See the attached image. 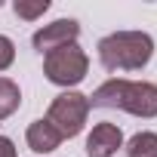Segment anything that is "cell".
<instances>
[{"mask_svg":"<svg viewBox=\"0 0 157 157\" xmlns=\"http://www.w3.org/2000/svg\"><path fill=\"white\" fill-rule=\"evenodd\" d=\"M154 56V40L145 31H114L99 40V62L108 71H142Z\"/></svg>","mask_w":157,"mask_h":157,"instance_id":"7a4b0ae2","label":"cell"},{"mask_svg":"<svg viewBox=\"0 0 157 157\" xmlns=\"http://www.w3.org/2000/svg\"><path fill=\"white\" fill-rule=\"evenodd\" d=\"M86 71H90V59L77 43L59 46L43 56V74L56 86H77L86 77Z\"/></svg>","mask_w":157,"mask_h":157,"instance_id":"3957f363","label":"cell"},{"mask_svg":"<svg viewBox=\"0 0 157 157\" xmlns=\"http://www.w3.org/2000/svg\"><path fill=\"white\" fill-rule=\"evenodd\" d=\"M77 37H80V25H77L74 19H56L52 25H43L40 31H34L31 43L37 52H52L59 46H68V43H77Z\"/></svg>","mask_w":157,"mask_h":157,"instance_id":"5b68a950","label":"cell"},{"mask_svg":"<svg viewBox=\"0 0 157 157\" xmlns=\"http://www.w3.org/2000/svg\"><path fill=\"white\" fill-rule=\"evenodd\" d=\"M25 139H28V148H31L34 154H52V151L62 145V136L46 123V117H43V120H34V123L28 126Z\"/></svg>","mask_w":157,"mask_h":157,"instance_id":"52a82bcc","label":"cell"},{"mask_svg":"<svg viewBox=\"0 0 157 157\" xmlns=\"http://www.w3.org/2000/svg\"><path fill=\"white\" fill-rule=\"evenodd\" d=\"M126 157H157V132H136L126 142Z\"/></svg>","mask_w":157,"mask_h":157,"instance_id":"9c48e42d","label":"cell"},{"mask_svg":"<svg viewBox=\"0 0 157 157\" xmlns=\"http://www.w3.org/2000/svg\"><path fill=\"white\" fill-rule=\"evenodd\" d=\"M16 59V43L6 37V34H0V71H6Z\"/></svg>","mask_w":157,"mask_h":157,"instance_id":"8fae6325","label":"cell"},{"mask_svg":"<svg viewBox=\"0 0 157 157\" xmlns=\"http://www.w3.org/2000/svg\"><path fill=\"white\" fill-rule=\"evenodd\" d=\"M123 148V132L114 123H96L86 136V154L90 157H111Z\"/></svg>","mask_w":157,"mask_h":157,"instance_id":"8992f818","label":"cell"},{"mask_svg":"<svg viewBox=\"0 0 157 157\" xmlns=\"http://www.w3.org/2000/svg\"><path fill=\"white\" fill-rule=\"evenodd\" d=\"M46 10H49V0H34V3L16 0V3H13V13H16L19 19H25V22H34V19H40Z\"/></svg>","mask_w":157,"mask_h":157,"instance_id":"30bf717a","label":"cell"},{"mask_svg":"<svg viewBox=\"0 0 157 157\" xmlns=\"http://www.w3.org/2000/svg\"><path fill=\"white\" fill-rule=\"evenodd\" d=\"M22 105V93L16 86V80H10V77H0V120L16 114Z\"/></svg>","mask_w":157,"mask_h":157,"instance_id":"ba28073f","label":"cell"},{"mask_svg":"<svg viewBox=\"0 0 157 157\" xmlns=\"http://www.w3.org/2000/svg\"><path fill=\"white\" fill-rule=\"evenodd\" d=\"M86 114H90V102L83 93H74V90H65L52 99L49 111H46V123L62 136V139H74L77 132L83 129L86 123Z\"/></svg>","mask_w":157,"mask_h":157,"instance_id":"277c9868","label":"cell"},{"mask_svg":"<svg viewBox=\"0 0 157 157\" xmlns=\"http://www.w3.org/2000/svg\"><path fill=\"white\" fill-rule=\"evenodd\" d=\"M0 157H16V145L6 136H0Z\"/></svg>","mask_w":157,"mask_h":157,"instance_id":"7c38bea8","label":"cell"},{"mask_svg":"<svg viewBox=\"0 0 157 157\" xmlns=\"http://www.w3.org/2000/svg\"><path fill=\"white\" fill-rule=\"evenodd\" d=\"M90 108H120L136 117H157V83L148 80H105L93 96H86Z\"/></svg>","mask_w":157,"mask_h":157,"instance_id":"6da1fadb","label":"cell"}]
</instances>
